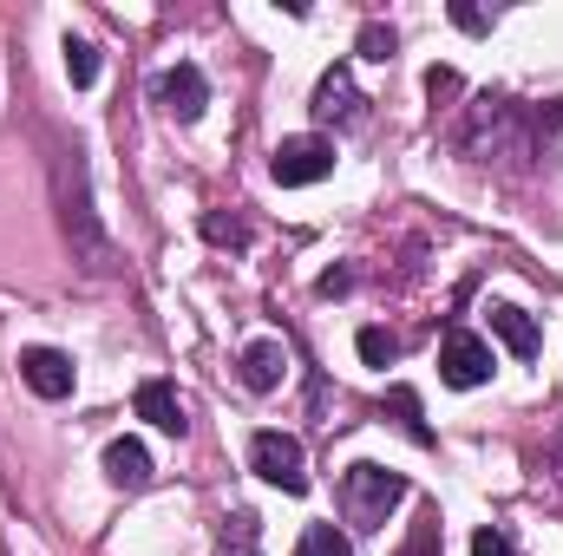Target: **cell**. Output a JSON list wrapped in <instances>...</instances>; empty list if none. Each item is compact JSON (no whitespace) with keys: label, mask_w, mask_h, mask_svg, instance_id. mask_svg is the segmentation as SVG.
<instances>
[{"label":"cell","mask_w":563,"mask_h":556,"mask_svg":"<svg viewBox=\"0 0 563 556\" xmlns=\"http://www.w3.org/2000/svg\"><path fill=\"white\" fill-rule=\"evenodd\" d=\"M407 498V478L394 465H374V458H354L341 471V518L354 531H387V511Z\"/></svg>","instance_id":"obj_1"},{"label":"cell","mask_w":563,"mask_h":556,"mask_svg":"<svg viewBox=\"0 0 563 556\" xmlns=\"http://www.w3.org/2000/svg\"><path fill=\"white\" fill-rule=\"evenodd\" d=\"M250 471H256L263 485L288 491V498L308 491V458H301V438H295V432H256V438H250Z\"/></svg>","instance_id":"obj_2"},{"label":"cell","mask_w":563,"mask_h":556,"mask_svg":"<svg viewBox=\"0 0 563 556\" xmlns=\"http://www.w3.org/2000/svg\"><path fill=\"white\" fill-rule=\"evenodd\" d=\"M492 341H478L472 327H445V341H439V380L445 387H459V393H472V387H485L492 380Z\"/></svg>","instance_id":"obj_3"},{"label":"cell","mask_w":563,"mask_h":556,"mask_svg":"<svg viewBox=\"0 0 563 556\" xmlns=\"http://www.w3.org/2000/svg\"><path fill=\"white\" fill-rule=\"evenodd\" d=\"M59 164H66V177H73V190L59 184V203H66V236L92 256V269H106V230H99V216H92V203H86V164H79V144H73Z\"/></svg>","instance_id":"obj_4"},{"label":"cell","mask_w":563,"mask_h":556,"mask_svg":"<svg viewBox=\"0 0 563 556\" xmlns=\"http://www.w3.org/2000/svg\"><path fill=\"white\" fill-rule=\"evenodd\" d=\"M151 99H157L177 125H197V119H203V105H210V79H203V66L177 59L170 73H157V79H151Z\"/></svg>","instance_id":"obj_5"},{"label":"cell","mask_w":563,"mask_h":556,"mask_svg":"<svg viewBox=\"0 0 563 556\" xmlns=\"http://www.w3.org/2000/svg\"><path fill=\"white\" fill-rule=\"evenodd\" d=\"M334 170V144L328 138H282L276 144V157H269V177H276L282 190H301V184H321Z\"/></svg>","instance_id":"obj_6"},{"label":"cell","mask_w":563,"mask_h":556,"mask_svg":"<svg viewBox=\"0 0 563 556\" xmlns=\"http://www.w3.org/2000/svg\"><path fill=\"white\" fill-rule=\"evenodd\" d=\"M308 112H314L321 125H361V119H367V99L354 92V73H347V66H328Z\"/></svg>","instance_id":"obj_7"},{"label":"cell","mask_w":563,"mask_h":556,"mask_svg":"<svg viewBox=\"0 0 563 556\" xmlns=\"http://www.w3.org/2000/svg\"><path fill=\"white\" fill-rule=\"evenodd\" d=\"M20 380L40 400H66L79 374H73V354H59V347H20Z\"/></svg>","instance_id":"obj_8"},{"label":"cell","mask_w":563,"mask_h":556,"mask_svg":"<svg viewBox=\"0 0 563 556\" xmlns=\"http://www.w3.org/2000/svg\"><path fill=\"white\" fill-rule=\"evenodd\" d=\"M485 314H492V334H498V341H505L518 360H538V354H544V334H538V321H531L525 308H511V301H492Z\"/></svg>","instance_id":"obj_9"},{"label":"cell","mask_w":563,"mask_h":556,"mask_svg":"<svg viewBox=\"0 0 563 556\" xmlns=\"http://www.w3.org/2000/svg\"><path fill=\"white\" fill-rule=\"evenodd\" d=\"M132 407H139V419H151V425H157V432H170V438H184V432H190L184 400H177V387H170V380H144Z\"/></svg>","instance_id":"obj_10"},{"label":"cell","mask_w":563,"mask_h":556,"mask_svg":"<svg viewBox=\"0 0 563 556\" xmlns=\"http://www.w3.org/2000/svg\"><path fill=\"white\" fill-rule=\"evenodd\" d=\"M282 374H288V347L282 341H250L243 347V387L250 393H276Z\"/></svg>","instance_id":"obj_11"},{"label":"cell","mask_w":563,"mask_h":556,"mask_svg":"<svg viewBox=\"0 0 563 556\" xmlns=\"http://www.w3.org/2000/svg\"><path fill=\"white\" fill-rule=\"evenodd\" d=\"M106 478H112L119 491H144V485H151V452H144L139 438H112V445H106Z\"/></svg>","instance_id":"obj_12"},{"label":"cell","mask_w":563,"mask_h":556,"mask_svg":"<svg viewBox=\"0 0 563 556\" xmlns=\"http://www.w3.org/2000/svg\"><path fill=\"white\" fill-rule=\"evenodd\" d=\"M217 556H263V518L256 511H223V524H217Z\"/></svg>","instance_id":"obj_13"},{"label":"cell","mask_w":563,"mask_h":556,"mask_svg":"<svg viewBox=\"0 0 563 556\" xmlns=\"http://www.w3.org/2000/svg\"><path fill=\"white\" fill-rule=\"evenodd\" d=\"M387 413L407 425V438H413V445H432V425H426L420 393H413V387H387Z\"/></svg>","instance_id":"obj_14"},{"label":"cell","mask_w":563,"mask_h":556,"mask_svg":"<svg viewBox=\"0 0 563 556\" xmlns=\"http://www.w3.org/2000/svg\"><path fill=\"white\" fill-rule=\"evenodd\" d=\"M295 556H354V544H347L334 524H308L301 544H295Z\"/></svg>","instance_id":"obj_15"},{"label":"cell","mask_w":563,"mask_h":556,"mask_svg":"<svg viewBox=\"0 0 563 556\" xmlns=\"http://www.w3.org/2000/svg\"><path fill=\"white\" fill-rule=\"evenodd\" d=\"M354 347H361L367 367H394V360H400V334H387V327H361Z\"/></svg>","instance_id":"obj_16"},{"label":"cell","mask_w":563,"mask_h":556,"mask_svg":"<svg viewBox=\"0 0 563 556\" xmlns=\"http://www.w3.org/2000/svg\"><path fill=\"white\" fill-rule=\"evenodd\" d=\"M66 79L73 86H92L99 79V46L92 40H66Z\"/></svg>","instance_id":"obj_17"},{"label":"cell","mask_w":563,"mask_h":556,"mask_svg":"<svg viewBox=\"0 0 563 556\" xmlns=\"http://www.w3.org/2000/svg\"><path fill=\"white\" fill-rule=\"evenodd\" d=\"M394 46H400V40H394V26H380V20H367V26H361V59H380V66H387V59H394Z\"/></svg>","instance_id":"obj_18"},{"label":"cell","mask_w":563,"mask_h":556,"mask_svg":"<svg viewBox=\"0 0 563 556\" xmlns=\"http://www.w3.org/2000/svg\"><path fill=\"white\" fill-rule=\"evenodd\" d=\"M203 236L230 243V249H250V223H236V216H203Z\"/></svg>","instance_id":"obj_19"},{"label":"cell","mask_w":563,"mask_h":556,"mask_svg":"<svg viewBox=\"0 0 563 556\" xmlns=\"http://www.w3.org/2000/svg\"><path fill=\"white\" fill-rule=\"evenodd\" d=\"M400 556H439V511H426L420 524H413V537H407Z\"/></svg>","instance_id":"obj_20"},{"label":"cell","mask_w":563,"mask_h":556,"mask_svg":"<svg viewBox=\"0 0 563 556\" xmlns=\"http://www.w3.org/2000/svg\"><path fill=\"white\" fill-rule=\"evenodd\" d=\"M472 556H518V551H511V537H505L498 524H485V531L472 537Z\"/></svg>","instance_id":"obj_21"},{"label":"cell","mask_w":563,"mask_h":556,"mask_svg":"<svg viewBox=\"0 0 563 556\" xmlns=\"http://www.w3.org/2000/svg\"><path fill=\"white\" fill-rule=\"evenodd\" d=\"M426 92H432V105L452 99V92H459V73H452V66H432V73H426Z\"/></svg>","instance_id":"obj_22"},{"label":"cell","mask_w":563,"mask_h":556,"mask_svg":"<svg viewBox=\"0 0 563 556\" xmlns=\"http://www.w3.org/2000/svg\"><path fill=\"white\" fill-rule=\"evenodd\" d=\"M314 288H321V294H347V288H354V276H347V269H328Z\"/></svg>","instance_id":"obj_23"},{"label":"cell","mask_w":563,"mask_h":556,"mask_svg":"<svg viewBox=\"0 0 563 556\" xmlns=\"http://www.w3.org/2000/svg\"><path fill=\"white\" fill-rule=\"evenodd\" d=\"M452 20H459V26H465V33H485V26H492V20H485V13H478V7H452Z\"/></svg>","instance_id":"obj_24"}]
</instances>
